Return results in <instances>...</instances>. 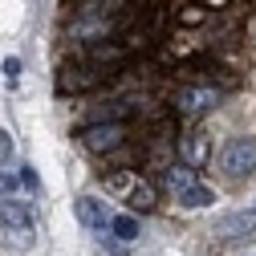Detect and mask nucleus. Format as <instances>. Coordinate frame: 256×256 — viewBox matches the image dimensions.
<instances>
[{
  "label": "nucleus",
  "mask_w": 256,
  "mask_h": 256,
  "mask_svg": "<svg viewBox=\"0 0 256 256\" xmlns=\"http://www.w3.org/2000/svg\"><path fill=\"white\" fill-rule=\"evenodd\" d=\"M220 167H224V175L244 179L256 167V142L252 138H232L228 146H224V154H220Z\"/></svg>",
  "instance_id": "1"
},
{
  "label": "nucleus",
  "mask_w": 256,
  "mask_h": 256,
  "mask_svg": "<svg viewBox=\"0 0 256 256\" xmlns=\"http://www.w3.org/2000/svg\"><path fill=\"white\" fill-rule=\"evenodd\" d=\"M78 138H82L86 150H118L126 142V126L122 122H94V126H86Z\"/></svg>",
  "instance_id": "2"
},
{
  "label": "nucleus",
  "mask_w": 256,
  "mask_h": 256,
  "mask_svg": "<svg viewBox=\"0 0 256 256\" xmlns=\"http://www.w3.org/2000/svg\"><path fill=\"white\" fill-rule=\"evenodd\" d=\"M179 114H208L212 106H220V90L216 86H183L175 94Z\"/></svg>",
  "instance_id": "3"
},
{
  "label": "nucleus",
  "mask_w": 256,
  "mask_h": 256,
  "mask_svg": "<svg viewBox=\"0 0 256 256\" xmlns=\"http://www.w3.org/2000/svg\"><path fill=\"white\" fill-rule=\"evenodd\" d=\"M0 220H4V228L16 236V244L20 248H28V240H33V220H28V212H24V204H4L0 208Z\"/></svg>",
  "instance_id": "4"
},
{
  "label": "nucleus",
  "mask_w": 256,
  "mask_h": 256,
  "mask_svg": "<svg viewBox=\"0 0 256 256\" xmlns=\"http://www.w3.org/2000/svg\"><path fill=\"white\" fill-rule=\"evenodd\" d=\"M216 232H220L224 240H240V236L256 232V208H252V212H232V216H224V220L216 224Z\"/></svg>",
  "instance_id": "5"
},
{
  "label": "nucleus",
  "mask_w": 256,
  "mask_h": 256,
  "mask_svg": "<svg viewBox=\"0 0 256 256\" xmlns=\"http://www.w3.org/2000/svg\"><path fill=\"white\" fill-rule=\"evenodd\" d=\"M74 212H78V220L86 224V228H106V224H110V208L102 200H94V196H82L74 204Z\"/></svg>",
  "instance_id": "6"
},
{
  "label": "nucleus",
  "mask_w": 256,
  "mask_h": 256,
  "mask_svg": "<svg viewBox=\"0 0 256 256\" xmlns=\"http://www.w3.org/2000/svg\"><path fill=\"white\" fill-rule=\"evenodd\" d=\"M196 183H200V175H196V167H187V163H175V167H167V171H163V187L171 191L175 200L183 196V191H191Z\"/></svg>",
  "instance_id": "7"
},
{
  "label": "nucleus",
  "mask_w": 256,
  "mask_h": 256,
  "mask_svg": "<svg viewBox=\"0 0 256 256\" xmlns=\"http://www.w3.org/2000/svg\"><path fill=\"white\" fill-rule=\"evenodd\" d=\"M208 154H212V146H208L204 134H183V138H179V158H183L187 167H204Z\"/></svg>",
  "instance_id": "8"
},
{
  "label": "nucleus",
  "mask_w": 256,
  "mask_h": 256,
  "mask_svg": "<svg viewBox=\"0 0 256 256\" xmlns=\"http://www.w3.org/2000/svg\"><path fill=\"white\" fill-rule=\"evenodd\" d=\"M130 208H134V212H150V208H154V183L134 179V187H130Z\"/></svg>",
  "instance_id": "9"
},
{
  "label": "nucleus",
  "mask_w": 256,
  "mask_h": 256,
  "mask_svg": "<svg viewBox=\"0 0 256 256\" xmlns=\"http://www.w3.org/2000/svg\"><path fill=\"white\" fill-rule=\"evenodd\" d=\"M212 200H216V191H212V187H204V183H196L191 191H183V196H179V204H183V208H208Z\"/></svg>",
  "instance_id": "10"
},
{
  "label": "nucleus",
  "mask_w": 256,
  "mask_h": 256,
  "mask_svg": "<svg viewBox=\"0 0 256 256\" xmlns=\"http://www.w3.org/2000/svg\"><path fill=\"white\" fill-rule=\"evenodd\" d=\"M110 232L118 240H134L138 236V220L134 216H110Z\"/></svg>",
  "instance_id": "11"
},
{
  "label": "nucleus",
  "mask_w": 256,
  "mask_h": 256,
  "mask_svg": "<svg viewBox=\"0 0 256 256\" xmlns=\"http://www.w3.org/2000/svg\"><path fill=\"white\" fill-rule=\"evenodd\" d=\"M90 70H61V78H57V86L61 90H86V86H94V78H86Z\"/></svg>",
  "instance_id": "12"
},
{
  "label": "nucleus",
  "mask_w": 256,
  "mask_h": 256,
  "mask_svg": "<svg viewBox=\"0 0 256 256\" xmlns=\"http://www.w3.org/2000/svg\"><path fill=\"white\" fill-rule=\"evenodd\" d=\"M4 78H8V82L20 78V57H4Z\"/></svg>",
  "instance_id": "13"
},
{
  "label": "nucleus",
  "mask_w": 256,
  "mask_h": 256,
  "mask_svg": "<svg viewBox=\"0 0 256 256\" xmlns=\"http://www.w3.org/2000/svg\"><path fill=\"white\" fill-rule=\"evenodd\" d=\"M12 158V138H8V130H0V163H8Z\"/></svg>",
  "instance_id": "14"
},
{
  "label": "nucleus",
  "mask_w": 256,
  "mask_h": 256,
  "mask_svg": "<svg viewBox=\"0 0 256 256\" xmlns=\"http://www.w3.org/2000/svg\"><path fill=\"white\" fill-rule=\"evenodd\" d=\"M20 183H24L28 191H41V183H37V175H33V167H20Z\"/></svg>",
  "instance_id": "15"
},
{
  "label": "nucleus",
  "mask_w": 256,
  "mask_h": 256,
  "mask_svg": "<svg viewBox=\"0 0 256 256\" xmlns=\"http://www.w3.org/2000/svg\"><path fill=\"white\" fill-rule=\"evenodd\" d=\"M16 175H8V171H0V191H8V196H12V191H16Z\"/></svg>",
  "instance_id": "16"
}]
</instances>
